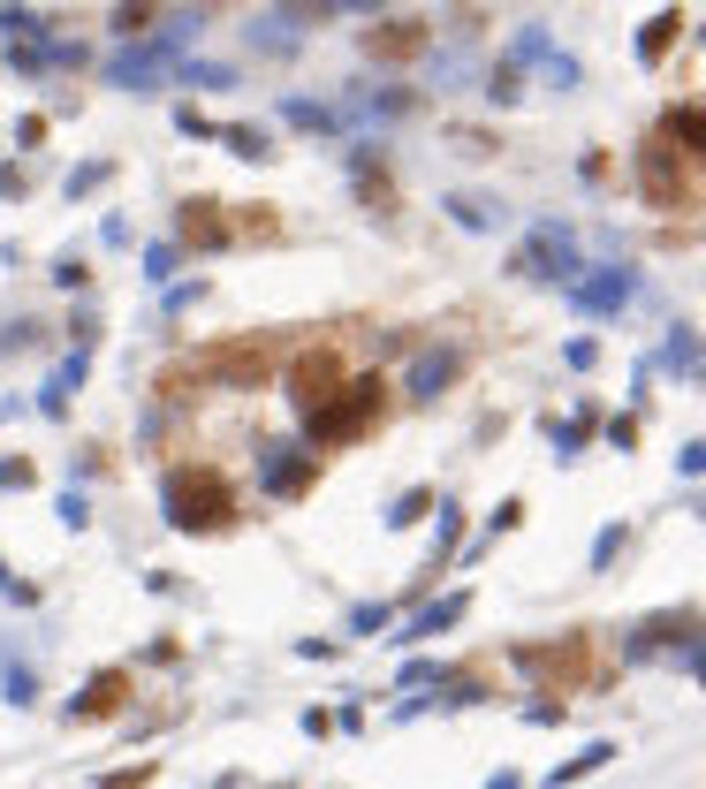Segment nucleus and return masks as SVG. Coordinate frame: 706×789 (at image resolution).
Returning a JSON list of instances; mask_svg holds the SVG:
<instances>
[{"label":"nucleus","instance_id":"nucleus-1","mask_svg":"<svg viewBox=\"0 0 706 789\" xmlns=\"http://www.w3.org/2000/svg\"><path fill=\"white\" fill-rule=\"evenodd\" d=\"M387 403H395V395H387V380H380V372L343 380L327 403H312V410H304V449H320V456H327V449H350V441H364V433H380V426H387Z\"/></svg>","mask_w":706,"mask_h":789},{"label":"nucleus","instance_id":"nucleus-2","mask_svg":"<svg viewBox=\"0 0 706 789\" xmlns=\"http://www.w3.org/2000/svg\"><path fill=\"white\" fill-rule=\"evenodd\" d=\"M168 524L182 531H228L236 524V486L220 464H182L168 471Z\"/></svg>","mask_w":706,"mask_h":789},{"label":"nucleus","instance_id":"nucleus-3","mask_svg":"<svg viewBox=\"0 0 706 789\" xmlns=\"http://www.w3.org/2000/svg\"><path fill=\"white\" fill-rule=\"evenodd\" d=\"M510 274H517V282H562V289H570V282L585 274V259H577V236H570V220H539V228L525 236V251L510 259Z\"/></svg>","mask_w":706,"mask_h":789},{"label":"nucleus","instance_id":"nucleus-4","mask_svg":"<svg viewBox=\"0 0 706 789\" xmlns=\"http://www.w3.org/2000/svg\"><path fill=\"white\" fill-rule=\"evenodd\" d=\"M638 190H646V205H684L692 198V167H684V145L677 138H646L638 145Z\"/></svg>","mask_w":706,"mask_h":789},{"label":"nucleus","instance_id":"nucleus-5","mask_svg":"<svg viewBox=\"0 0 706 789\" xmlns=\"http://www.w3.org/2000/svg\"><path fill=\"white\" fill-rule=\"evenodd\" d=\"M176 251H198V259L236 251V213H228L220 198H182L176 205Z\"/></svg>","mask_w":706,"mask_h":789},{"label":"nucleus","instance_id":"nucleus-6","mask_svg":"<svg viewBox=\"0 0 706 789\" xmlns=\"http://www.w3.org/2000/svg\"><path fill=\"white\" fill-rule=\"evenodd\" d=\"M699 615H692V608H669V615H646V623H638V631L623 637V660H631V668H638V660H661V653H677V660H684V653H692V645H699Z\"/></svg>","mask_w":706,"mask_h":789},{"label":"nucleus","instance_id":"nucleus-7","mask_svg":"<svg viewBox=\"0 0 706 789\" xmlns=\"http://www.w3.org/2000/svg\"><path fill=\"white\" fill-rule=\"evenodd\" d=\"M464 364H471L464 342H426V349L410 357V372H403V395H410V403H441V395L464 380Z\"/></svg>","mask_w":706,"mask_h":789},{"label":"nucleus","instance_id":"nucleus-8","mask_svg":"<svg viewBox=\"0 0 706 789\" xmlns=\"http://www.w3.org/2000/svg\"><path fill=\"white\" fill-rule=\"evenodd\" d=\"M426 46H433V23H418V15H387V23H372V31H357V53H364V61H387V69L418 61Z\"/></svg>","mask_w":706,"mask_h":789},{"label":"nucleus","instance_id":"nucleus-9","mask_svg":"<svg viewBox=\"0 0 706 789\" xmlns=\"http://www.w3.org/2000/svg\"><path fill=\"white\" fill-rule=\"evenodd\" d=\"M631 297H638V274H631V266H585V274L570 282V304L593 312V319H615Z\"/></svg>","mask_w":706,"mask_h":789},{"label":"nucleus","instance_id":"nucleus-10","mask_svg":"<svg viewBox=\"0 0 706 789\" xmlns=\"http://www.w3.org/2000/svg\"><path fill=\"white\" fill-rule=\"evenodd\" d=\"M510 660L525 668V676H539V683H577L585 676V631H570V637H554V645H510Z\"/></svg>","mask_w":706,"mask_h":789},{"label":"nucleus","instance_id":"nucleus-11","mask_svg":"<svg viewBox=\"0 0 706 789\" xmlns=\"http://www.w3.org/2000/svg\"><path fill=\"white\" fill-rule=\"evenodd\" d=\"M259 478L274 501H304L320 478V449H259Z\"/></svg>","mask_w":706,"mask_h":789},{"label":"nucleus","instance_id":"nucleus-12","mask_svg":"<svg viewBox=\"0 0 706 789\" xmlns=\"http://www.w3.org/2000/svg\"><path fill=\"white\" fill-rule=\"evenodd\" d=\"M343 387V357L335 349H304L297 364H289V403H297V418L312 410V403H327Z\"/></svg>","mask_w":706,"mask_h":789},{"label":"nucleus","instance_id":"nucleus-13","mask_svg":"<svg viewBox=\"0 0 706 789\" xmlns=\"http://www.w3.org/2000/svg\"><path fill=\"white\" fill-rule=\"evenodd\" d=\"M205 372L213 380H236V387H259L266 372H274V349H259V342H220V349H205Z\"/></svg>","mask_w":706,"mask_h":789},{"label":"nucleus","instance_id":"nucleus-14","mask_svg":"<svg viewBox=\"0 0 706 789\" xmlns=\"http://www.w3.org/2000/svg\"><path fill=\"white\" fill-rule=\"evenodd\" d=\"M335 115L343 122H403V115H418V92H403V84H387V92H343Z\"/></svg>","mask_w":706,"mask_h":789},{"label":"nucleus","instance_id":"nucleus-15","mask_svg":"<svg viewBox=\"0 0 706 789\" xmlns=\"http://www.w3.org/2000/svg\"><path fill=\"white\" fill-rule=\"evenodd\" d=\"M122 706H130V676H122V668H99V676L76 691L69 721H107V714H122Z\"/></svg>","mask_w":706,"mask_h":789},{"label":"nucleus","instance_id":"nucleus-16","mask_svg":"<svg viewBox=\"0 0 706 789\" xmlns=\"http://www.w3.org/2000/svg\"><path fill=\"white\" fill-rule=\"evenodd\" d=\"M677 38H684V8H654V15L638 23V61L661 69V61L677 53Z\"/></svg>","mask_w":706,"mask_h":789},{"label":"nucleus","instance_id":"nucleus-17","mask_svg":"<svg viewBox=\"0 0 706 789\" xmlns=\"http://www.w3.org/2000/svg\"><path fill=\"white\" fill-rule=\"evenodd\" d=\"M464 615H471V593H448V600H433L426 615H410V623H403V637H395V645H426V637L456 631Z\"/></svg>","mask_w":706,"mask_h":789},{"label":"nucleus","instance_id":"nucleus-18","mask_svg":"<svg viewBox=\"0 0 706 789\" xmlns=\"http://www.w3.org/2000/svg\"><path fill=\"white\" fill-rule=\"evenodd\" d=\"M441 213H448L456 228H479V236H487V228H502V213H510V205H502V198H487V190H448V198H441Z\"/></svg>","mask_w":706,"mask_h":789},{"label":"nucleus","instance_id":"nucleus-19","mask_svg":"<svg viewBox=\"0 0 706 789\" xmlns=\"http://www.w3.org/2000/svg\"><path fill=\"white\" fill-rule=\"evenodd\" d=\"M84 372H92V342H76V349L61 357V372L46 380V395H38V403H46V410H69V395H76V380H84Z\"/></svg>","mask_w":706,"mask_h":789},{"label":"nucleus","instance_id":"nucleus-20","mask_svg":"<svg viewBox=\"0 0 706 789\" xmlns=\"http://www.w3.org/2000/svg\"><path fill=\"white\" fill-rule=\"evenodd\" d=\"M593 426H600V410H593V403H577V418H570V426H562V418H547V441H554V456H562V464H577V449L593 441Z\"/></svg>","mask_w":706,"mask_h":789},{"label":"nucleus","instance_id":"nucleus-21","mask_svg":"<svg viewBox=\"0 0 706 789\" xmlns=\"http://www.w3.org/2000/svg\"><path fill=\"white\" fill-rule=\"evenodd\" d=\"M433 509H441V493H433V486H403V493L387 501V516H380V524H387V531H410V524H426Z\"/></svg>","mask_w":706,"mask_h":789},{"label":"nucleus","instance_id":"nucleus-22","mask_svg":"<svg viewBox=\"0 0 706 789\" xmlns=\"http://www.w3.org/2000/svg\"><path fill=\"white\" fill-rule=\"evenodd\" d=\"M661 138H677L684 159H706V107H669V115H661Z\"/></svg>","mask_w":706,"mask_h":789},{"label":"nucleus","instance_id":"nucleus-23","mask_svg":"<svg viewBox=\"0 0 706 789\" xmlns=\"http://www.w3.org/2000/svg\"><path fill=\"white\" fill-rule=\"evenodd\" d=\"M282 122H289V130H312V138H335V130H343V115H335L327 99H282Z\"/></svg>","mask_w":706,"mask_h":789},{"label":"nucleus","instance_id":"nucleus-24","mask_svg":"<svg viewBox=\"0 0 706 789\" xmlns=\"http://www.w3.org/2000/svg\"><path fill=\"white\" fill-rule=\"evenodd\" d=\"M608 760H615V744H608V737H600V744H585V752H577V760H562V767H554V775H547V789H570V782H585V775H600V767H608Z\"/></svg>","mask_w":706,"mask_h":789},{"label":"nucleus","instance_id":"nucleus-25","mask_svg":"<svg viewBox=\"0 0 706 789\" xmlns=\"http://www.w3.org/2000/svg\"><path fill=\"white\" fill-rule=\"evenodd\" d=\"M661 364H669V372H706L699 334H692V326H669V342H661Z\"/></svg>","mask_w":706,"mask_h":789},{"label":"nucleus","instance_id":"nucleus-26","mask_svg":"<svg viewBox=\"0 0 706 789\" xmlns=\"http://www.w3.org/2000/svg\"><path fill=\"white\" fill-rule=\"evenodd\" d=\"M220 145H228L236 159H251V167H259V159H274L266 130H251V122H228V130H220Z\"/></svg>","mask_w":706,"mask_h":789},{"label":"nucleus","instance_id":"nucleus-27","mask_svg":"<svg viewBox=\"0 0 706 789\" xmlns=\"http://www.w3.org/2000/svg\"><path fill=\"white\" fill-rule=\"evenodd\" d=\"M487 99H494V107H517V99H525V69H517L510 53L494 61V76H487Z\"/></svg>","mask_w":706,"mask_h":789},{"label":"nucleus","instance_id":"nucleus-28","mask_svg":"<svg viewBox=\"0 0 706 789\" xmlns=\"http://www.w3.org/2000/svg\"><path fill=\"white\" fill-rule=\"evenodd\" d=\"M456 547H464V509H456V501H441V524H433V570H441Z\"/></svg>","mask_w":706,"mask_h":789},{"label":"nucleus","instance_id":"nucleus-29","mask_svg":"<svg viewBox=\"0 0 706 789\" xmlns=\"http://www.w3.org/2000/svg\"><path fill=\"white\" fill-rule=\"evenodd\" d=\"M539 76H547L554 92H577V84H585V69H577L570 53H547V61H539Z\"/></svg>","mask_w":706,"mask_h":789},{"label":"nucleus","instance_id":"nucleus-30","mask_svg":"<svg viewBox=\"0 0 706 789\" xmlns=\"http://www.w3.org/2000/svg\"><path fill=\"white\" fill-rule=\"evenodd\" d=\"M623 547H631V531H623V524H608V531L593 539V570H608V562H615Z\"/></svg>","mask_w":706,"mask_h":789},{"label":"nucleus","instance_id":"nucleus-31","mask_svg":"<svg viewBox=\"0 0 706 789\" xmlns=\"http://www.w3.org/2000/svg\"><path fill=\"white\" fill-rule=\"evenodd\" d=\"M107 175H115V159H92V167H76V175H69V198H84V190H99Z\"/></svg>","mask_w":706,"mask_h":789},{"label":"nucleus","instance_id":"nucleus-32","mask_svg":"<svg viewBox=\"0 0 706 789\" xmlns=\"http://www.w3.org/2000/svg\"><path fill=\"white\" fill-rule=\"evenodd\" d=\"M562 357H570V372H593V364H600V342H593V334H577Z\"/></svg>","mask_w":706,"mask_h":789},{"label":"nucleus","instance_id":"nucleus-33","mask_svg":"<svg viewBox=\"0 0 706 789\" xmlns=\"http://www.w3.org/2000/svg\"><path fill=\"white\" fill-rule=\"evenodd\" d=\"M562 714H570V706H562V698H554V691H547V698H531V706H525V721H539V729H554V721H562Z\"/></svg>","mask_w":706,"mask_h":789},{"label":"nucleus","instance_id":"nucleus-34","mask_svg":"<svg viewBox=\"0 0 706 789\" xmlns=\"http://www.w3.org/2000/svg\"><path fill=\"white\" fill-rule=\"evenodd\" d=\"M517 524H525V501H517V493H510V501H502V509H494V516H487V531H517Z\"/></svg>","mask_w":706,"mask_h":789},{"label":"nucleus","instance_id":"nucleus-35","mask_svg":"<svg viewBox=\"0 0 706 789\" xmlns=\"http://www.w3.org/2000/svg\"><path fill=\"white\" fill-rule=\"evenodd\" d=\"M441 676H448V668H441V660H410V668H403V683H410V691H418V683H426V691H433V683H441Z\"/></svg>","mask_w":706,"mask_h":789},{"label":"nucleus","instance_id":"nucleus-36","mask_svg":"<svg viewBox=\"0 0 706 789\" xmlns=\"http://www.w3.org/2000/svg\"><path fill=\"white\" fill-rule=\"evenodd\" d=\"M677 471H684V478H706V441H684V449H677Z\"/></svg>","mask_w":706,"mask_h":789},{"label":"nucleus","instance_id":"nucleus-37","mask_svg":"<svg viewBox=\"0 0 706 789\" xmlns=\"http://www.w3.org/2000/svg\"><path fill=\"white\" fill-rule=\"evenodd\" d=\"M387 623H395V608H357V615H350L357 637H364V631H387Z\"/></svg>","mask_w":706,"mask_h":789},{"label":"nucleus","instance_id":"nucleus-38","mask_svg":"<svg viewBox=\"0 0 706 789\" xmlns=\"http://www.w3.org/2000/svg\"><path fill=\"white\" fill-rule=\"evenodd\" d=\"M608 441H615V449H638V418H608Z\"/></svg>","mask_w":706,"mask_h":789},{"label":"nucleus","instance_id":"nucleus-39","mask_svg":"<svg viewBox=\"0 0 706 789\" xmlns=\"http://www.w3.org/2000/svg\"><path fill=\"white\" fill-rule=\"evenodd\" d=\"M145 782H153V767H130V775H107L99 789H145Z\"/></svg>","mask_w":706,"mask_h":789}]
</instances>
